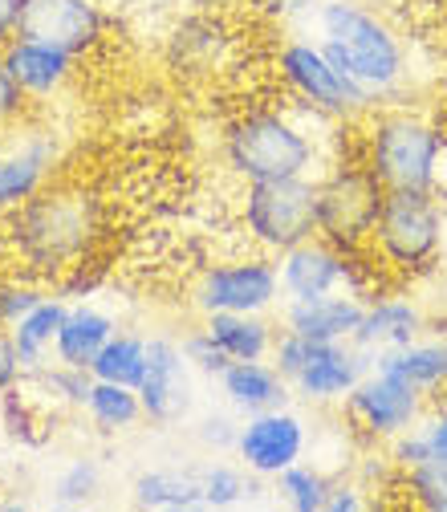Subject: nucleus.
Instances as JSON below:
<instances>
[{
  "mask_svg": "<svg viewBox=\"0 0 447 512\" xmlns=\"http://www.w3.org/2000/svg\"><path fill=\"white\" fill-rule=\"evenodd\" d=\"M102 236V204L94 191L70 183H45L37 196L0 220V256L9 269L37 281H61L82 269Z\"/></svg>",
  "mask_w": 447,
  "mask_h": 512,
  "instance_id": "f257e3e1",
  "label": "nucleus"
},
{
  "mask_svg": "<svg viewBox=\"0 0 447 512\" xmlns=\"http://www.w3.org/2000/svg\"><path fill=\"white\" fill-rule=\"evenodd\" d=\"M285 106L244 110L224 135V163L240 183H269V179H317L322 167V143L309 131V118Z\"/></svg>",
  "mask_w": 447,
  "mask_h": 512,
  "instance_id": "f03ea898",
  "label": "nucleus"
},
{
  "mask_svg": "<svg viewBox=\"0 0 447 512\" xmlns=\"http://www.w3.org/2000/svg\"><path fill=\"white\" fill-rule=\"evenodd\" d=\"M313 21L317 41L334 57V66L374 98H391L407 82V45L382 13L358 0H322Z\"/></svg>",
  "mask_w": 447,
  "mask_h": 512,
  "instance_id": "7ed1b4c3",
  "label": "nucleus"
},
{
  "mask_svg": "<svg viewBox=\"0 0 447 512\" xmlns=\"http://www.w3.org/2000/svg\"><path fill=\"white\" fill-rule=\"evenodd\" d=\"M447 240V208L435 191H387L366 252L391 277H419L435 269Z\"/></svg>",
  "mask_w": 447,
  "mask_h": 512,
  "instance_id": "20e7f679",
  "label": "nucleus"
},
{
  "mask_svg": "<svg viewBox=\"0 0 447 512\" xmlns=\"http://www.w3.org/2000/svg\"><path fill=\"white\" fill-rule=\"evenodd\" d=\"M447 135L415 110H370L362 163L387 191H431Z\"/></svg>",
  "mask_w": 447,
  "mask_h": 512,
  "instance_id": "39448f33",
  "label": "nucleus"
},
{
  "mask_svg": "<svg viewBox=\"0 0 447 512\" xmlns=\"http://www.w3.org/2000/svg\"><path fill=\"white\" fill-rule=\"evenodd\" d=\"M273 70L281 78V86L309 110L350 122L362 118L370 110H378V98L370 90H362L346 70L334 66V57L322 49L317 37H285L273 53Z\"/></svg>",
  "mask_w": 447,
  "mask_h": 512,
  "instance_id": "423d86ee",
  "label": "nucleus"
},
{
  "mask_svg": "<svg viewBox=\"0 0 447 512\" xmlns=\"http://www.w3.org/2000/svg\"><path fill=\"white\" fill-rule=\"evenodd\" d=\"M240 224L248 240L269 256H281L317 236V179H269L244 183Z\"/></svg>",
  "mask_w": 447,
  "mask_h": 512,
  "instance_id": "0eeeda50",
  "label": "nucleus"
},
{
  "mask_svg": "<svg viewBox=\"0 0 447 512\" xmlns=\"http://www.w3.org/2000/svg\"><path fill=\"white\" fill-rule=\"evenodd\" d=\"M382 200H387V187L362 159L330 163L317 175V236L338 248H366Z\"/></svg>",
  "mask_w": 447,
  "mask_h": 512,
  "instance_id": "6e6552de",
  "label": "nucleus"
},
{
  "mask_svg": "<svg viewBox=\"0 0 447 512\" xmlns=\"http://www.w3.org/2000/svg\"><path fill=\"white\" fill-rule=\"evenodd\" d=\"M281 293L277 256H232V261L208 265L191 285V305L200 317L208 313H269Z\"/></svg>",
  "mask_w": 447,
  "mask_h": 512,
  "instance_id": "1a4fd4ad",
  "label": "nucleus"
},
{
  "mask_svg": "<svg viewBox=\"0 0 447 512\" xmlns=\"http://www.w3.org/2000/svg\"><path fill=\"white\" fill-rule=\"evenodd\" d=\"M427 407H431V395L411 387L407 378L374 370V366H370V374L358 382V387L342 399V415L370 443H391L395 435L411 431L427 415Z\"/></svg>",
  "mask_w": 447,
  "mask_h": 512,
  "instance_id": "9d476101",
  "label": "nucleus"
},
{
  "mask_svg": "<svg viewBox=\"0 0 447 512\" xmlns=\"http://www.w3.org/2000/svg\"><path fill=\"white\" fill-rule=\"evenodd\" d=\"M305 452H309V423L297 411H289V403L244 415L240 439H236V460L257 480L281 476L285 468L301 464Z\"/></svg>",
  "mask_w": 447,
  "mask_h": 512,
  "instance_id": "9b49d317",
  "label": "nucleus"
},
{
  "mask_svg": "<svg viewBox=\"0 0 447 512\" xmlns=\"http://www.w3.org/2000/svg\"><path fill=\"white\" fill-rule=\"evenodd\" d=\"M143 415L155 427H175L196 407V370L183 358L179 338H147V374L139 382Z\"/></svg>",
  "mask_w": 447,
  "mask_h": 512,
  "instance_id": "f8f14e48",
  "label": "nucleus"
},
{
  "mask_svg": "<svg viewBox=\"0 0 447 512\" xmlns=\"http://www.w3.org/2000/svg\"><path fill=\"white\" fill-rule=\"evenodd\" d=\"M57 155V135L37 131V126L17 122L13 131L0 135V220L49 183Z\"/></svg>",
  "mask_w": 447,
  "mask_h": 512,
  "instance_id": "ddd939ff",
  "label": "nucleus"
},
{
  "mask_svg": "<svg viewBox=\"0 0 447 512\" xmlns=\"http://www.w3.org/2000/svg\"><path fill=\"white\" fill-rule=\"evenodd\" d=\"M21 37H37L74 57H86L106 37V13L98 0H25Z\"/></svg>",
  "mask_w": 447,
  "mask_h": 512,
  "instance_id": "4468645a",
  "label": "nucleus"
},
{
  "mask_svg": "<svg viewBox=\"0 0 447 512\" xmlns=\"http://www.w3.org/2000/svg\"><path fill=\"white\" fill-rule=\"evenodd\" d=\"M374 354H366L354 342H317L309 362L301 366V374L289 382L293 395L313 403V407H330L342 403L358 382L370 374Z\"/></svg>",
  "mask_w": 447,
  "mask_h": 512,
  "instance_id": "2eb2a0df",
  "label": "nucleus"
},
{
  "mask_svg": "<svg viewBox=\"0 0 447 512\" xmlns=\"http://www.w3.org/2000/svg\"><path fill=\"white\" fill-rule=\"evenodd\" d=\"M0 57H5L13 82L25 90L29 102H49L53 94L66 90V82L78 70L74 53L57 49L49 41H37V37H21V33L9 45H0Z\"/></svg>",
  "mask_w": 447,
  "mask_h": 512,
  "instance_id": "dca6fc26",
  "label": "nucleus"
},
{
  "mask_svg": "<svg viewBox=\"0 0 447 512\" xmlns=\"http://www.w3.org/2000/svg\"><path fill=\"white\" fill-rule=\"evenodd\" d=\"M366 301L354 293H326L281 305V330H293L313 342H354Z\"/></svg>",
  "mask_w": 447,
  "mask_h": 512,
  "instance_id": "f3484780",
  "label": "nucleus"
},
{
  "mask_svg": "<svg viewBox=\"0 0 447 512\" xmlns=\"http://www.w3.org/2000/svg\"><path fill=\"white\" fill-rule=\"evenodd\" d=\"M427 334V313L415 297H395V293H382L370 297L362 309V322L354 334V346H362L366 354H382V350H395L407 346L415 338Z\"/></svg>",
  "mask_w": 447,
  "mask_h": 512,
  "instance_id": "a211bd4d",
  "label": "nucleus"
},
{
  "mask_svg": "<svg viewBox=\"0 0 447 512\" xmlns=\"http://www.w3.org/2000/svg\"><path fill=\"white\" fill-rule=\"evenodd\" d=\"M216 382H220V395L228 399V407H236L240 415H257V411H269V407H285L293 399V387L281 378V370L269 358L232 362Z\"/></svg>",
  "mask_w": 447,
  "mask_h": 512,
  "instance_id": "6ab92c4d",
  "label": "nucleus"
},
{
  "mask_svg": "<svg viewBox=\"0 0 447 512\" xmlns=\"http://www.w3.org/2000/svg\"><path fill=\"white\" fill-rule=\"evenodd\" d=\"M374 370H387L407 378L411 387H419L423 395H447V334H423L407 346L382 350L374 354Z\"/></svg>",
  "mask_w": 447,
  "mask_h": 512,
  "instance_id": "aec40b11",
  "label": "nucleus"
},
{
  "mask_svg": "<svg viewBox=\"0 0 447 512\" xmlns=\"http://www.w3.org/2000/svg\"><path fill=\"white\" fill-rule=\"evenodd\" d=\"M118 334V322L98 309L94 301H70V313L66 322L57 330V342H53V362H66V366H86L98 358V350Z\"/></svg>",
  "mask_w": 447,
  "mask_h": 512,
  "instance_id": "412c9836",
  "label": "nucleus"
},
{
  "mask_svg": "<svg viewBox=\"0 0 447 512\" xmlns=\"http://www.w3.org/2000/svg\"><path fill=\"white\" fill-rule=\"evenodd\" d=\"M131 500L155 512H196L204 508V464L143 472L131 484Z\"/></svg>",
  "mask_w": 447,
  "mask_h": 512,
  "instance_id": "4be33fe9",
  "label": "nucleus"
},
{
  "mask_svg": "<svg viewBox=\"0 0 447 512\" xmlns=\"http://www.w3.org/2000/svg\"><path fill=\"white\" fill-rule=\"evenodd\" d=\"M228 49V25L216 13L191 9L167 37V57L175 70H212Z\"/></svg>",
  "mask_w": 447,
  "mask_h": 512,
  "instance_id": "5701e85b",
  "label": "nucleus"
},
{
  "mask_svg": "<svg viewBox=\"0 0 447 512\" xmlns=\"http://www.w3.org/2000/svg\"><path fill=\"white\" fill-rule=\"evenodd\" d=\"M204 330L220 342V350L232 362L269 358L273 346H277V334H281L265 313H208L204 317Z\"/></svg>",
  "mask_w": 447,
  "mask_h": 512,
  "instance_id": "b1692460",
  "label": "nucleus"
},
{
  "mask_svg": "<svg viewBox=\"0 0 447 512\" xmlns=\"http://www.w3.org/2000/svg\"><path fill=\"white\" fill-rule=\"evenodd\" d=\"M66 313H70V301L53 289L37 309H29L21 322L13 326V338H17V350H21L25 374H33L45 362H53V342H57L61 322H66Z\"/></svg>",
  "mask_w": 447,
  "mask_h": 512,
  "instance_id": "393cba45",
  "label": "nucleus"
},
{
  "mask_svg": "<svg viewBox=\"0 0 447 512\" xmlns=\"http://www.w3.org/2000/svg\"><path fill=\"white\" fill-rule=\"evenodd\" d=\"M82 411L106 435H122V431H131V427H139L147 419L139 387H122V382H102V378H94L90 399H86Z\"/></svg>",
  "mask_w": 447,
  "mask_h": 512,
  "instance_id": "a878e982",
  "label": "nucleus"
},
{
  "mask_svg": "<svg viewBox=\"0 0 447 512\" xmlns=\"http://www.w3.org/2000/svg\"><path fill=\"white\" fill-rule=\"evenodd\" d=\"M90 374L102 382H122V387H139L147 374V338L143 334H114L98 358L90 362Z\"/></svg>",
  "mask_w": 447,
  "mask_h": 512,
  "instance_id": "bb28decb",
  "label": "nucleus"
},
{
  "mask_svg": "<svg viewBox=\"0 0 447 512\" xmlns=\"http://www.w3.org/2000/svg\"><path fill=\"white\" fill-rule=\"evenodd\" d=\"M273 488L285 500V508H293V512H326L334 476H326L317 464H305L301 460V464L285 468L281 476H273Z\"/></svg>",
  "mask_w": 447,
  "mask_h": 512,
  "instance_id": "cd10ccee",
  "label": "nucleus"
},
{
  "mask_svg": "<svg viewBox=\"0 0 447 512\" xmlns=\"http://www.w3.org/2000/svg\"><path fill=\"white\" fill-rule=\"evenodd\" d=\"M29 387H41L57 407H86L94 374L86 366H66V362H45L41 370L25 374Z\"/></svg>",
  "mask_w": 447,
  "mask_h": 512,
  "instance_id": "c85d7f7f",
  "label": "nucleus"
},
{
  "mask_svg": "<svg viewBox=\"0 0 447 512\" xmlns=\"http://www.w3.org/2000/svg\"><path fill=\"white\" fill-rule=\"evenodd\" d=\"M252 492H257V476L244 464H204V508H236L252 500Z\"/></svg>",
  "mask_w": 447,
  "mask_h": 512,
  "instance_id": "c756f323",
  "label": "nucleus"
},
{
  "mask_svg": "<svg viewBox=\"0 0 447 512\" xmlns=\"http://www.w3.org/2000/svg\"><path fill=\"white\" fill-rule=\"evenodd\" d=\"M45 297H49L45 281H37V277H29L21 269H5V273H0V326L13 330L21 317L29 309H37Z\"/></svg>",
  "mask_w": 447,
  "mask_h": 512,
  "instance_id": "7c9ffc66",
  "label": "nucleus"
},
{
  "mask_svg": "<svg viewBox=\"0 0 447 512\" xmlns=\"http://www.w3.org/2000/svg\"><path fill=\"white\" fill-rule=\"evenodd\" d=\"M407 488V500L423 512H447V460H427L399 476Z\"/></svg>",
  "mask_w": 447,
  "mask_h": 512,
  "instance_id": "2f4dec72",
  "label": "nucleus"
},
{
  "mask_svg": "<svg viewBox=\"0 0 447 512\" xmlns=\"http://www.w3.org/2000/svg\"><path fill=\"white\" fill-rule=\"evenodd\" d=\"M102 488V468L98 460H74L66 472L53 480V500L61 508H78V504H90Z\"/></svg>",
  "mask_w": 447,
  "mask_h": 512,
  "instance_id": "473e14b6",
  "label": "nucleus"
},
{
  "mask_svg": "<svg viewBox=\"0 0 447 512\" xmlns=\"http://www.w3.org/2000/svg\"><path fill=\"white\" fill-rule=\"evenodd\" d=\"M0 423H5V431H9L13 439H21V443H33V447L45 443V435L33 431V427H45V419L33 415V395H25V382L0 395ZM45 431H49V427H45Z\"/></svg>",
  "mask_w": 447,
  "mask_h": 512,
  "instance_id": "72a5a7b5",
  "label": "nucleus"
},
{
  "mask_svg": "<svg viewBox=\"0 0 447 512\" xmlns=\"http://www.w3.org/2000/svg\"><path fill=\"white\" fill-rule=\"evenodd\" d=\"M179 346H183V358L191 362V370L196 374H208V378H220L228 366H232V358L220 350V342L200 326V330H187L183 338H179Z\"/></svg>",
  "mask_w": 447,
  "mask_h": 512,
  "instance_id": "f704fd0d",
  "label": "nucleus"
},
{
  "mask_svg": "<svg viewBox=\"0 0 447 512\" xmlns=\"http://www.w3.org/2000/svg\"><path fill=\"white\" fill-rule=\"evenodd\" d=\"M25 114H29V98H25V90L13 82L5 57H0V135L13 131L17 122H25Z\"/></svg>",
  "mask_w": 447,
  "mask_h": 512,
  "instance_id": "c9c22d12",
  "label": "nucleus"
},
{
  "mask_svg": "<svg viewBox=\"0 0 447 512\" xmlns=\"http://www.w3.org/2000/svg\"><path fill=\"white\" fill-rule=\"evenodd\" d=\"M196 439L208 447V452H236L240 423H232L228 415H208V419L196 427Z\"/></svg>",
  "mask_w": 447,
  "mask_h": 512,
  "instance_id": "e433bc0d",
  "label": "nucleus"
},
{
  "mask_svg": "<svg viewBox=\"0 0 447 512\" xmlns=\"http://www.w3.org/2000/svg\"><path fill=\"white\" fill-rule=\"evenodd\" d=\"M21 382H25V362H21L17 338L9 326H0V395L21 387Z\"/></svg>",
  "mask_w": 447,
  "mask_h": 512,
  "instance_id": "4c0bfd02",
  "label": "nucleus"
},
{
  "mask_svg": "<svg viewBox=\"0 0 447 512\" xmlns=\"http://www.w3.org/2000/svg\"><path fill=\"white\" fill-rule=\"evenodd\" d=\"M419 427H423V435L431 439V452H435L439 460H447V395H443V403H431V407H427V415L419 419Z\"/></svg>",
  "mask_w": 447,
  "mask_h": 512,
  "instance_id": "58836bf2",
  "label": "nucleus"
},
{
  "mask_svg": "<svg viewBox=\"0 0 447 512\" xmlns=\"http://www.w3.org/2000/svg\"><path fill=\"white\" fill-rule=\"evenodd\" d=\"M366 488L358 480H334L330 488V500H326V512H362L370 500L362 496Z\"/></svg>",
  "mask_w": 447,
  "mask_h": 512,
  "instance_id": "ea45409f",
  "label": "nucleus"
},
{
  "mask_svg": "<svg viewBox=\"0 0 447 512\" xmlns=\"http://www.w3.org/2000/svg\"><path fill=\"white\" fill-rule=\"evenodd\" d=\"M257 5L269 13V17H301V13H317L322 0H257Z\"/></svg>",
  "mask_w": 447,
  "mask_h": 512,
  "instance_id": "a19ab883",
  "label": "nucleus"
},
{
  "mask_svg": "<svg viewBox=\"0 0 447 512\" xmlns=\"http://www.w3.org/2000/svg\"><path fill=\"white\" fill-rule=\"evenodd\" d=\"M21 9L25 0H0V45H9L21 33Z\"/></svg>",
  "mask_w": 447,
  "mask_h": 512,
  "instance_id": "79ce46f5",
  "label": "nucleus"
},
{
  "mask_svg": "<svg viewBox=\"0 0 447 512\" xmlns=\"http://www.w3.org/2000/svg\"><path fill=\"white\" fill-rule=\"evenodd\" d=\"M187 9H196V13H216V9H224V5H232V0H183Z\"/></svg>",
  "mask_w": 447,
  "mask_h": 512,
  "instance_id": "37998d69",
  "label": "nucleus"
}]
</instances>
